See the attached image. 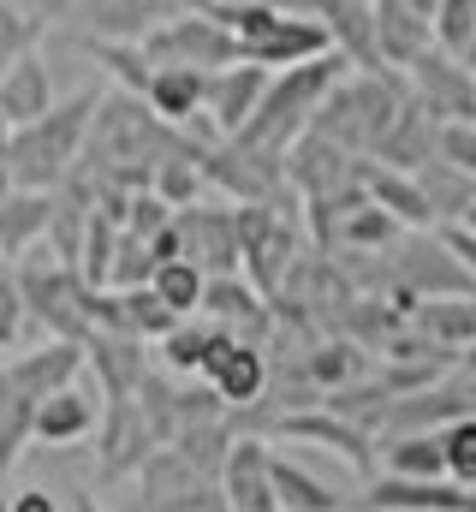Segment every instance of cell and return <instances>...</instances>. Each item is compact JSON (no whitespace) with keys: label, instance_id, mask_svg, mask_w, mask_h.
Listing matches in <instances>:
<instances>
[{"label":"cell","instance_id":"6da1fadb","mask_svg":"<svg viewBox=\"0 0 476 512\" xmlns=\"http://www.w3.org/2000/svg\"><path fill=\"white\" fill-rule=\"evenodd\" d=\"M346 72H352V60H346L340 48H328V54H316V60H304V66L274 72V78H268V90H262V102H256V114H250V126L238 131L233 143L256 149V155L286 161V149L310 131L316 108L328 102V90H334Z\"/></svg>","mask_w":476,"mask_h":512},{"label":"cell","instance_id":"7a4b0ae2","mask_svg":"<svg viewBox=\"0 0 476 512\" xmlns=\"http://www.w3.org/2000/svg\"><path fill=\"white\" fill-rule=\"evenodd\" d=\"M102 84L54 102L42 120L30 126H12V185L18 191H54L72 179V167L84 161V143H90V126H96V108H102Z\"/></svg>","mask_w":476,"mask_h":512},{"label":"cell","instance_id":"3957f363","mask_svg":"<svg viewBox=\"0 0 476 512\" xmlns=\"http://www.w3.org/2000/svg\"><path fill=\"white\" fill-rule=\"evenodd\" d=\"M78 376H84V340H42L36 352H18L0 370V483L30 441L42 399L72 387Z\"/></svg>","mask_w":476,"mask_h":512},{"label":"cell","instance_id":"277c9868","mask_svg":"<svg viewBox=\"0 0 476 512\" xmlns=\"http://www.w3.org/2000/svg\"><path fill=\"white\" fill-rule=\"evenodd\" d=\"M405 96H411V78H405V72H346V78L328 90V102L316 108L310 131H322V137L340 143L346 155H363V161H369V155L381 149L387 126L399 120Z\"/></svg>","mask_w":476,"mask_h":512},{"label":"cell","instance_id":"5b68a950","mask_svg":"<svg viewBox=\"0 0 476 512\" xmlns=\"http://www.w3.org/2000/svg\"><path fill=\"white\" fill-rule=\"evenodd\" d=\"M12 286L24 298V316L42 322L54 340H90V298H96V286H84V274L72 262H60L48 245H36L30 256L12 262Z\"/></svg>","mask_w":476,"mask_h":512},{"label":"cell","instance_id":"8992f818","mask_svg":"<svg viewBox=\"0 0 476 512\" xmlns=\"http://www.w3.org/2000/svg\"><path fill=\"white\" fill-rule=\"evenodd\" d=\"M143 54L155 66H191V72H221L238 66V36L203 6V12H179V18H161L149 36H143Z\"/></svg>","mask_w":476,"mask_h":512},{"label":"cell","instance_id":"52a82bcc","mask_svg":"<svg viewBox=\"0 0 476 512\" xmlns=\"http://www.w3.org/2000/svg\"><path fill=\"white\" fill-rule=\"evenodd\" d=\"M137 495H131V512H227L215 477H203L179 447H155L143 465H137Z\"/></svg>","mask_w":476,"mask_h":512},{"label":"cell","instance_id":"ba28073f","mask_svg":"<svg viewBox=\"0 0 476 512\" xmlns=\"http://www.w3.org/2000/svg\"><path fill=\"white\" fill-rule=\"evenodd\" d=\"M393 292H405V298H476V280L465 274V262L447 251V239L441 233H405L393 251ZM387 292V298H393Z\"/></svg>","mask_w":476,"mask_h":512},{"label":"cell","instance_id":"9c48e42d","mask_svg":"<svg viewBox=\"0 0 476 512\" xmlns=\"http://www.w3.org/2000/svg\"><path fill=\"white\" fill-rule=\"evenodd\" d=\"M286 185H292L304 203H316V197H340V191L363 185V155H346V149L328 143L322 131H304V137L286 149Z\"/></svg>","mask_w":476,"mask_h":512},{"label":"cell","instance_id":"30bf717a","mask_svg":"<svg viewBox=\"0 0 476 512\" xmlns=\"http://www.w3.org/2000/svg\"><path fill=\"white\" fill-rule=\"evenodd\" d=\"M173 227L185 239V262H197L203 274H244L233 203H191V209L173 215Z\"/></svg>","mask_w":476,"mask_h":512},{"label":"cell","instance_id":"8fae6325","mask_svg":"<svg viewBox=\"0 0 476 512\" xmlns=\"http://www.w3.org/2000/svg\"><path fill=\"white\" fill-rule=\"evenodd\" d=\"M215 489H221L227 512H280V501H274V447L262 435H238Z\"/></svg>","mask_w":476,"mask_h":512},{"label":"cell","instance_id":"7c38bea8","mask_svg":"<svg viewBox=\"0 0 476 512\" xmlns=\"http://www.w3.org/2000/svg\"><path fill=\"white\" fill-rule=\"evenodd\" d=\"M96 435H102V447H96V471H102L108 483H119V477H137V465L161 447L137 399H114V405L102 411V429H96Z\"/></svg>","mask_w":476,"mask_h":512},{"label":"cell","instance_id":"4fadbf2b","mask_svg":"<svg viewBox=\"0 0 476 512\" xmlns=\"http://www.w3.org/2000/svg\"><path fill=\"white\" fill-rule=\"evenodd\" d=\"M405 78H411L417 102H423V108H435L441 120H476V72L465 66V60H453V54L429 48L417 66H405Z\"/></svg>","mask_w":476,"mask_h":512},{"label":"cell","instance_id":"5bb4252c","mask_svg":"<svg viewBox=\"0 0 476 512\" xmlns=\"http://www.w3.org/2000/svg\"><path fill=\"white\" fill-rule=\"evenodd\" d=\"M197 316L221 322V328L238 334V340H262V346H268V334H274V304H268L244 274H209L203 310H197Z\"/></svg>","mask_w":476,"mask_h":512},{"label":"cell","instance_id":"9a60e30c","mask_svg":"<svg viewBox=\"0 0 476 512\" xmlns=\"http://www.w3.org/2000/svg\"><path fill=\"white\" fill-rule=\"evenodd\" d=\"M268 78H274V72H268V66H250V60L209 72V84H203V114H209L215 137H238V131L250 126V114H256Z\"/></svg>","mask_w":476,"mask_h":512},{"label":"cell","instance_id":"2e32d148","mask_svg":"<svg viewBox=\"0 0 476 512\" xmlns=\"http://www.w3.org/2000/svg\"><path fill=\"white\" fill-rule=\"evenodd\" d=\"M84 370H96V382L114 405V399H137V387L155 370V352H149V340H131V334H90L84 340Z\"/></svg>","mask_w":476,"mask_h":512},{"label":"cell","instance_id":"e0dca14e","mask_svg":"<svg viewBox=\"0 0 476 512\" xmlns=\"http://www.w3.org/2000/svg\"><path fill=\"white\" fill-rule=\"evenodd\" d=\"M441 114L435 108H423L417 102V90L405 96V108H399V120L387 126L381 137V149L369 155V161H381V167H399V173H417V167H429L435 155H441Z\"/></svg>","mask_w":476,"mask_h":512},{"label":"cell","instance_id":"ac0fdd59","mask_svg":"<svg viewBox=\"0 0 476 512\" xmlns=\"http://www.w3.org/2000/svg\"><path fill=\"white\" fill-rule=\"evenodd\" d=\"M369 18H375V48L387 72H405L435 48V24L411 0H369Z\"/></svg>","mask_w":476,"mask_h":512},{"label":"cell","instance_id":"d6986e66","mask_svg":"<svg viewBox=\"0 0 476 512\" xmlns=\"http://www.w3.org/2000/svg\"><path fill=\"white\" fill-rule=\"evenodd\" d=\"M334 42H328V30L316 24V18H304V12H280L256 42H244V60L250 66H268V72H286V66H304V60H316V54H328Z\"/></svg>","mask_w":476,"mask_h":512},{"label":"cell","instance_id":"ffe728a7","mask_svg":"<svg viewBox=\"0 0 476 512\" xmlns=\"http://www.w3.org/2000/svg\"><path fill=\"white\" fill-rule=\"evenodd\" d=\"M363 512H465V489L453 477L423 483V477H387V471H375L363 483Z\"/></svg>","mask_w":476,"mask_h":512},{"label":"cell","instance_id":"44dd1931","mask_svg":"<svg viewBox=\"0 0 476 512\" xmlns=\"http://www.w3.org/2000/svg\"><path fill=\"white\" fill-rule=\"evenodd\" d=\"M96 429H102V399H96L90 387L72 382V387H60V393L42 399L30 441H42V447H78V441H90Z\"/></svg>","mask_w":476,"mask_h":512},{"label":"cell","instance_id":"7402d4cb","mask_svg":"<svg viewBox=\"0 0 476 512\" xmlns=\"http://www.w3.org/2000/svg\"><path fill=\"white\" fill-rule=\"evenodd\" d=\"M298 364H304V382L316 387L322 399H328V393H346V387L375 376V370H369V352L357 346L352 334H316V340L304 346Z\"/></svg>","mask_w":476,"mask_h":512},{"label":"cell","instance_id":"603a6c76","mask_svg":"<svg viewBox=\"0 0 476 512\" xmlns=\"http://www.w3.org/2000/svg\"><path fill=\"white\" fill-rule=\"evenodd\" d=\"M66 24H78L84 42H143L161 24V12L149 0H72Z\"/></svg>","mask_w":476,"mask_h":512},{"label":"cell","instance_id":"cb8c5ba5","mask_svg":"<svg viewBox=\"0 0 476 512\" xmlns=\"http://www.w3.org/2000/svg\"><path fill=\"white\" fill-rule=\"evenodd\" d=\"M48 221H54V191H6L0 197V256L18 262L36 245H48Z\"/></svg>","mask_w":476,"mask_h":512},{"label":"cell","instance_id":"d4e9b609","mask_svg":"<svg viewBox=\"0 0 476 512\" xmlns=\"http://www.w3.org/2000/svg\"><path fill=\"white\" fill-rule=\"evenodd\" d=\"M363 191L375 209H387L405 233H429L435 215H429V197L417 185V173H399V167H381V161H363Z\"/></svg>","mask_w":476,"mask_h":512},{"label":"cell","instance_id":"484cf974","mask_svg":"<svg viewBox=\"0 0 476 512\" xmlns=\"http://www.w3.org/2000/svg\"><path fill=\"white\" fill-rule=\"evenodd\" d=\"M54 108V72L42 60V48H30L24 60H12V72L0 78V120L6 126H30Z\"/></svg>","mask_w":476,"mask_h":512},{"label":"cell","instance_id":"4316f807","mask_svg":"<svg viewBox=\"0 0 476 512\" xmlns=\"http://www.w3.org/2000/svg\"><path fill=\"white\" fill-rule=\"evenodd\" d=\"M375 471L387 477H447V447H441V429H405V435H381L375 441Z\"/></svg>","mask_w":476,"mask_h":512},{"label":"cell","instance_id":"83f0119b","mask_svg":"<svg viewBox=\"0 0 476 512\" xmlns=\"http://www.w3.org/2000/svg\"><path fill=\"white\" fill-rule=\"evenodd\" d=\"M411 328L429 340V346H441V352H471L476 346V298H423L417 310H411Z\"/></svg>","mask_w":476,"mask_h":512},{"label":"cell","instance_id":"f1b7e54d","mask_svg":"<svg viewBox=\"0 0 476 512\" xmlns=\"http://www.w3.org/2000/svg\"><path fill=\"white\" fill-rule=\"evenodd\" d=\"M417 185H423L429 215H435L441 227H459V221L476 209V179H471V173H459V167H447V161L417 167Z\"/></svg>","mask_w":476,"mask_h":512},{"label":"cell","instance_id":"f546056e","mask_svg":"<svg viewBox=\"0 0 476 512\" xmlns=\"http://www.w3.org/2000/svg\"><path fill=\"white\" fill-rule=\"evenodd\" d=\"M274 501L280 512H346V495H334L316 471H304L286 453H274Z\"/></svg>","mask_w":476,"mask_h":512},{"label":"cell","instance_id":"4dcf8cb0","mask_svg":"<svg viewBox=\"0 0 476 512\" xmlns=\"http://www.w3.org/2000/svg\"><path fill=\"white\" fill-rule=\"evenodd\" d=\"M203 286H209V274L197 262H155V274H149V292L173 316H197L203 310Z\"/></svg>","mask_w":476,"mask_h":512},{"label":"cell","instance_id":"1f68e13d","mask_svg":"<svg viewBox=\"0 0 476 512\" xmlns=\"http://www.w3.org/2000/svg\"><path fill=\"white\" fill-rule=\"evenodd\" d=\"M215 334H221V322H209V316H185V322L161 340V370H173V376H203V352H209Z\"/></svg>","mask_w":476,"mask_h":512},{"label":"cell","instance_id":"d6a6232c","mask_svg":"<svg viewBox=\"0 0 476 512\" xmlns=\"http://www.w3.org/2000/svg\"><path fill=\"white\" fill-rule=\"evenodd\" d=\"M119 310H125V334H131V340H149V346H161V340L185 322V316H173L149 286H125V292H119Z\"/></svg>","mask_w":476,"mask_h":512},{"label":"cell","instance_id":"836d02e7","mask_svg":"<svg viewBox=\"0 0 476 512\" xmlns=\"http://www.w3.org/2000/svg\"><path fill=\"white\" fill-rule=\"evenodd\" d=\"M114 251H119V227L108 215H96L90 221V233H84V251H78V274H84V286H114Z\"/></svg>","mask_w":476,"mask_h":512},{"label":"cell","instance_id":"e575fe53","mask_svg":"<svg viewBox=\"0 0 476 512\" xmlns=\"http://www.w3.org/2000/svg\"><path fill=\"white\" fill-rule=\"evenodd\" d=\"M441 447H447V477H453L459 489H476V411L453 417V423L441 429Z\"/></svg>","mask_w":476,"mask_h":512},{"label":"cell","instance_id":"d590c367","mask_svg":"<svg viewBox=\"0 0 476 512\" xmlns=\"http://www.w3.org/2000/svg\"><path fill=\"white\" fill-rule=\"evenodd\" d=\"M36 42H42V30L18 12V0H0V78H6L12 60H24Z\"/></svg>","mask_w":476,"mask_h":512},{"label":"cell","instance_id":"8d00e7d4","mask_svg":"<svg viewBox=\"0 0 476 512\" xmlns=\"http://www.w3.org/2000/svg\"><path fill=\"white\" fill-rule=\"evenodd\" d=\"M435 161H447V167H459V173L476 179V120H447V126H441V155H435Z\"/></svg>","mask_w":476,"mask_h":512},{"label":"cell","instance_id":"74e56055","mask_svg":"<svg viewBox=\"0 0 476 512\" xmlns=\"http://www.w3.org/2000/svg\"><path fill=\"white\" fill-rule=\"evenodd\" d=\"M24 322H30V316H24V298H18V286H12V274H6V280H0V346H12V340L24 334Z\"/></svg>","mask_w":476,"mask_h":512},{"label":"cell","instance_id":"f35d334b","mask_svg":"<svg viewBox=\"0 0 476 512\" xmlns=\"http://www.w3.org/2000/svg\"><path fill=\"white\" fill-rule=\"evenodd\" d=\"M0 512H66V507H60L54 489H12V495H0Z\"/></svg>","mask_w":476,"mask_h":512},{"label":"cell","instance_id":"ab89813d","mask_svg":"<svg viewBox=\"0 0 476 512\" xmlns=\"http://www.w3.org/2000/svg\"><path fill=\"white\" fill-rule=\"evenodd\" d=\"M18 12H24L36 30H54V24L72 18V0H18Z\"/></svg>","mask_w":476,"mask_h":512},{"label":"cell","instance_id":"60d3db41","mask_svg":"<svg viewBox=\"0 0 476 512\" xmlns=\"http://www.w3.org/2000/svg\"><path fill=\"white\" fill-rule=\"evenodd\" d=\"M12 191V126L0 120V197Z\"/></svg>","mask_w":476,"mask_h":512},{"label":"cell","instance_id":"b9f144b4","mask_svg":"<svg viewBox=\"0 0 476 512\" xmlns=\"http://www.w3.org/2000/svg\"><path fill=\"white\" fill-rule=\"evenodd\" d=\"M411 6H417V12H423L429 24H435V12H441V0H411Z\"/></svg>","mask_w":476,"mask_h":512},{"label":"cell","instance_id":"7bdbcfd3","mask_svg":"<svg viewBox=\"0 0 476 512\" xmlns=\"http://www.w3.org/2000/svg\"><path fill=\"white\" fill-rule=\"evenodd\" d=\"M72 512H102V507H96L90 495H72Z\"/></svg>","mask_w":476,"mask_h":512},{"label":"cell","instance_id":"ee69618b","mask_svg":"<svg viewBox=\"0 0 476 512\" xmlns=\"http://www.w3.org/2000/svg\"><path fill=\"white\" fill-rule=\"evenodd\" d=\"M465 512H476V489H465Z\"/></svg>","mask_w":476,"mask_h":512},{"label":"cell","instance_id":"f6af8a7d","mask_svg":"<svg viewBox=\"0 0 476 512\" xmlns=\"http://www.w3.org/2000/svg\"><path fill=\"white\" fill-rule=\"evenodd\" d=\"M459 227H471V233H476V209H471V215H465V221H459Z\"/></svg>","mask_w":476,"mask_h":512},{"label":"cell","instance_id":"bcb514c9","mask_svg":"<svg viewBox=\"0 0 476 512\" xmlns=\"http://www.w3.org/2000/svg\"><path fill=\"white\" fill-rule=\"evenodd\" d=\"M203 6H227V0H203Z\"/></svg>","mask_w":476,"mask_h":512}]
</instances>
